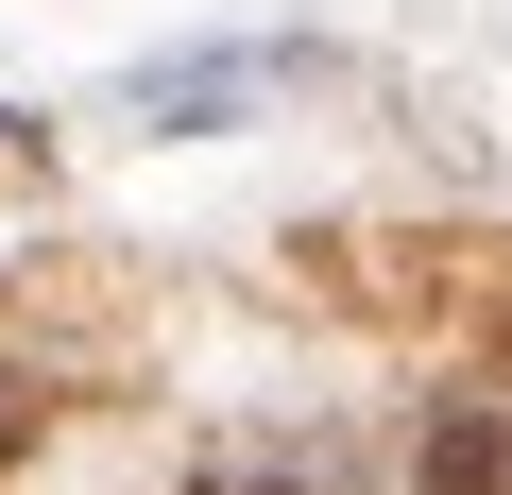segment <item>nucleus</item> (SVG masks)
Segmentation results:
<instances>
[{"label": "nucleus", "instance_id": "f257e3e1", "mask_svg": "<svg viewBox=\"0 0 512 495\" xmlns=\"http://www.w3.org/2000/svg\"><path fill=\"white\" fill-rule=\"evenodd\" d=\"M291 69H308L291 35H222V52H171V69H137V120H154V137H222L239 103H274Z\"/></svg>", "mask_w": 512, "mask_h": 495}, {"label": "nucleus", "instance_id": "f03ea898", "mask_svg": "<svg viewBox=\"0 0 512 495\" xmlns=\"http://www.w3.org/2000/svg\"><path fill=\"white\" fill-rule=\"evenodd\" d=\"M410 495H512V410L495 393H444L410 427Z\"/></svg>", "mask_w": 512, "mask_h": 495}, {"label": "nucleus", "instance_id": "7ed1b4c3", "mask_svg": "<svg viewBox=\"0 0 512 495\" xmlns=\"http://www.w3.org/2000/svg\"><path fill=\"white\" fill-rule=\"evenodd\" d=\"M18 444H35V359L0 342V461H18Z\"/></svg>", "mask_w": 512, "mask_h": 495}, {"label": "nucleus", "instance_id": "20e7f679", "mask_svg": "<svg viewBox=\"0 0 512 495\" xmlns=\"http://www.w3.org/2000/svg\"><path fill=\"white\" fill-rule=\"evenodd\" d=\"M188 495H308V478H256V461H205Z\"/></svg>", "mask_w": 512, "mask_h": 495}, {"label": "nucleus", "instance_id": "39448f33", "mask_svg": "<svg viewBox=\"0 0 512 495\" xmlns=\"http://www.w3.org/2000/svg\"><path fill=\"white\" fill-rule=\"evenodd\" d=\"M35 137H52V120H0V171H35Z\"/></svg>", "mask_w": 512, "mask_h": 495}]
</instances>
